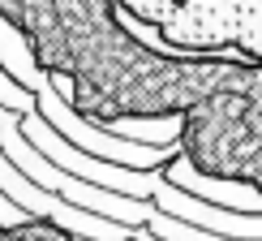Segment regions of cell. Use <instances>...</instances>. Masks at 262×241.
<instances>
[{"label": "cell", "mask_w": 262, "mask_h": 241, "mask_svg": "<svg viewBox=\"0 0 262 241\" xmlns=\"http://www.w3.org/2000/svg\"><path fill=\"white\" fill-rule=\"evenodd\" d=\"M17 116L21 112H5V120H0V155L13 164L21 177H30L35 185H43V190L60 194L64 203L82 207V211H95V215L116 220V224H125V228H146V220L155 215V203H150V198H125V194L99 190V185H91V181L73 177V172L56 168L48 155H39V151L21 138Z\"/></svg>", "instance_id": "6da1fadb"}, {"label": "cell", "mask_w": 262, "mask_h": 241, "mask_svg": "<svg viewBox=\"0 0 262 241\" xmlns=\"http://www.w3.org/2000/svg\"><path fill=\"white\" fill-rule=\"evenodd\" d=\"M17 129H21V138H30V147H35L39 155H48L56 168L73 172V177H82V181H91V185H99V190L125 194V198H150L155 185H159V168L138 172V168H125V164L95 159V155H86V151H78L73 142H64L39 112H21L17 116Z\"/></svg>", "instance_id": "7a4b0ae2"}, {"label": "cell", "mask_w": 262, "mask_h": 241, "mask_svg": "<svg viewBox=\"0 0 262 241\" xmlns=\"http://www.w3.org/2000/svg\"><path fill=\"white\" fill-rule=\"evenodd\" d=\"M0 190H5L26 215L56 220L60 228H69V233H78V237H91V241H125V237H134V228H125L116 220H103V215H95V211H82V207L64 203L60 194H52V190H43V185H35L30 177H21L5 155H0Z\"/></svg>", "instance_id": "3957f363"}, {"label": "cell", "mask_w": 262, "mask_h": 241, "mask_svg": "<svg viewBox=\"0 0 262 241\" xmlns=\"http://www.w3.org/2000/svg\"><path fill=\"white\" fill-rule=\"evenodd\" d=\"M155 211L172 215V220H185L193 228H206V233H220V237H236V241H262V215H241V211H228V207H215V203H202L193 194L177 190V185L163 181L159 172V185L150 194Z\"/></svg>", "instance_id": "277c9868"}, {"label": "cell", "mask_w": 262, "mask_h": 241, "mask_svg": "<svg viewBox=\"0 0 262 241\" xmlns=\"http://www.w3.org/2000/svg\"><path fill=\"white\" fill-rule=\"evenodd\" d=\"M163 181L177 185V190H189L193 198L202 203H215V207H232V211L241 215H262V194L258 185H241V181H215V177H198V168H193L189 159L172 155L168 164H163Z\"/></svg>", "instance_id": "5b68a950"}, {"label": "cell", "mask_w": 262, "mask_h": 241, "mask_svg": "<svg viewBox=\"0 0 262 241\" xmlns=\"http://www.w3.org/2000/svg\"><path fill=\"white\" fill-rule=\"evenodd\" d=\"M107 134H121L129 142H146V147H172L181 138V116H138V120H121Z\"/></svg>", "instance_id": "8992f818"}, {"label": "cell", "mask_w": 262, "mask_h": 241, "mask_svg": "<svg viewBox=\"0 0 262 241\" xmlns=\"http://www.w3.org/2000/svg\"><path fill=\"white\" fill-rule=\"evenodd\" d=\"M146 233H155L159 241H236V237H220V233H206V228H193L185 220H172L163 211H155L146 220Z\"/></svg>", "instance_id": "52a82bcc"}, {"label": "cell", "mask_w": 262, "mask_h": 241, "mask_svg": "<svg viewBox=\"0 0 262 241\" xmlns=\"http://www.w3.org/2000/svg\"><path fill=\"white\" fill-rule=\"evenodd\" d=\"M0 108H9V112H35V95L21 91L5 69H0Z\"/></svg>", "instance_id": "ba28073f"}, {"label": "cell", "mask_w": 262, "mask_h": 241, "mask_svg": "<svg viewBox=\"0 0 262 241\" xmlns=\"http://www.w3.org/2000/svg\"><path fill=\"white\" fill-rule=\"evenodd\" d=\"M26 220H30V215L21 211L17 203H5V198H0V228H17V224H26Z\"/></svg>", "instance_id": "9c48e42d"}, {"label": "cell", "mask_w": 262, "mask_h": 241, "mask_svg": "<svg viewBox=\"0 0 262 241\" xmlns=\"http://www.w3.org/2000/svg\"><path fill=\"white\" fill-rule=\"evenodd\" d=\"M5 112H9V108H0V120H5Z\"/></svg>", "instance_id": "30bf717a"}]
</instances>
